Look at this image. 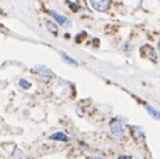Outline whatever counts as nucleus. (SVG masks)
Returning <instances> with one entry per match:
<instances>
[{
    "mask_svg": "<svg viewBox=\"0 0 160 159\" xmlns=\"http://www.w3.org/2000/svg\"><path fill=\"white\" fill-rule=\"evenodd\" d=\"M146 110L148 111V114H150L152 118H155V119H158V121H160V111L156 110L155 107H152L150 105H146Z\"/></svg>",
    "mask_w": 160,
    "mask_h": 159,
    "instance_id": "8",
    "label": "nucleus"
},
{
    "mask_svg": "<svg viewBox=\"0 0 160 159\" xmlns=\"http://www.w3.org/2000/svg\"><path fill=\"white\" fill-rule=\"evenodd\" d=\"M66 3H68V4H69V5H70V7H72L73 9H77V8H78V7H77V5H74V4H73V3L70 2V0H66Z\"/></svg>",
    "mask_w": 160,
    "mask_h": 159,
    "instance_id": "13",
    "label": "nucleus"
},
{
    "mask_svg": "<svg viewBox=\"0 0 160 159\" xmlns=\"http://www.w3.org/2000/svg\"><path fill=\"white\" fill-rule=\"evenodd\" d=\"M90 4L95 11H99V12H106L110 7V0H90Z\"/></svg>",
    "mask_w": 160,
    "mask_h": 159,
    "instance_id": "2",
    "label": "nucleus"
},
{
    "mask_svg": "<svg viewBox=\"0 0 160 159\" xmlns=\"http://www.w3.org/2000/svg\"><path fill=\"white\" fill-rule=\"evenodd\" d=\"M110 131L112 133V135H115V137L121 138L124 135V131H126V126H124V122L121 121L119 118H114L111 119L110 122Z\"/></svg>",
    "mask_w": 160,
    "mask_h": 159,
    "instance_id": "1",
    "label": "nucleus"
},
{
    "mask_svg": "<svg viewBox=\"0 0 160 159\" xmlns=\"http://www.w3.org/2000/svg\"><path fill=\"white\" fill-rule=\"evenodd\" d=\"M19 85H20L22 89H29L32 86V84L28 81V80H25V78H20L19 80Z\"/></svg>",
    "mask_w": 160,
    "mask_h": 159,
    "instance_id": "9",
    "label": "nucleus"
},
{
    "mask_svg": "<svg viewBox=\"0 0 160 159\" xmlns=\"http://www.w3.org/2000/svg\"><path fill=\"white\" fill-rule=\"evenodd\" d=\"M35 72L37 73L38 76H41L42 78H52V77H54V73L45 65H37L35 68Z\"/></svg>",
    "mask_w": 160,
    "mask_h": 159,
    "instance_id": "3",
    "label": "nucleus"
},
{
    "mask_svg": "<svg viewBox=\"0 0 160 159\" xmlns=\"http://www.w3.org/2000/svg\"><path fill=\"white\" fill-rule=\"evenodd\" d=\"M85 37H86V32H81V36H77L76 37V41L77 43H81V40L85 38Z\"/></svg>",
    "mask_w": 160,
    "mask_h": 159,
    "instance_id": "11",
    "label": "nucleus"
},
{
    "mask_svg": "<svg viewBox=\"0 0 160 159\" xmlns=\"http://www.w3.org/2000/svg\"><path fill=\"white\" fill-rule=\"evenodd\" d=\"M49 139H52V141H60V142H69L70 141V137H68V135L65 133H62V131H57V133H53L52 135H50Z\"/></svg>",
    "mask_w": 160,
    "mask_h": 159,
    "instance_id": "6",
    "label": "nucleus"
},
{
    "mask_svg": "<svg viewBox=\"0 0 160 159\" xmlns=\"http://www.w3.org/2000/svg\"><path fill=\"white\" fill-rule=\"evenodd\" d=\"M62 59H64L65 62H68V64H70V65H73V66H77V65H78V62H77L76 60L72 59V57H69V56H66V54H62Z\"/></svg>",
    "mask_w": 160,
    "mask_h": 159,
    "instance_id": "10",
    "label": "nucleus"
},
{
    "mask_svg": "<svg viewBox=\"0 0 160 159\" xmlns=\"http://www.w3.org/2000/svg\"><path fill=\"white\" fill-rule=\"evenodd\" d=\"M131 135H132V138L138 142V143L143 142L146 138L144 131H143V129L139 127V126H131Z\"/></svg>",
    "mask_w": 160,
    "mask_h": 159,
    "instance_id": "4",
    "label": "nucleus"
},
{
    "mask_svg": "<svg viewBox=\"0 0 160 159\" xmlns=\"http://www.w3.org/2000/svg\"><path fill=\"white\" fill-rule=\"evenodd\" d=\"M118 159H134V158L131 155H128V154H123V155H119Z\"/></svg>",
    "mask_w": 160,
    "mask_h": 159,
    "instance_id": "12",
    "label": "nucleus"
},
{
    "mask_svg": "<svg viewBox=\"0 0 160 159\" xmlns=\"http://www.w3.org/2000/svg\"><path fill=\"white\" fill-rule=\"evenodd\" d=\"M49 15L56 20V23H58L60 25H64V27H70V20L66 19L65 16H62L60 13L54 12V11H49Z\"/></svg>",
    "mask_w": 160,
    "mask_h": 159,
    "instance_id": "5",
    "label": "nucleus"
},
{
    "mask_svg": "<svg viewBox=\"0 0 160 159\" xmlns=\"http://www.w3.org/2000/svg\"><path fill=\"white\" fill-rule=\"evenodd\" d=\"M88 159H103V158H101V156H88Z\"/></svg>",
    "mask_w": 160,
    "mask_h": 159,
    "instance_id": "14",
    "label": "nucleus"
},
{
    "mask_svg": "<svg viewBox=\"0 0 160 159\" xmlns=\"http://www.w3.org/2000/svg\"><path fill=\"white\" fill-rule=\"evenodd\" d=\"M45 27H47V29L52 33V35H58V27H57V23L52 21V20H47L45 23Z\"/></svg>",
    "mask_w": 160,
    "mask_h": 159,
    "instance_id": "7",
    "label": "nucleus"
}]
</instances>
